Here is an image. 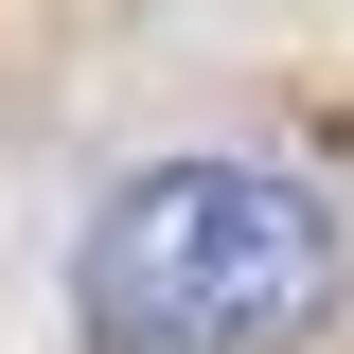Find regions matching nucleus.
Wrapping results in <instances>:
<instances>
[{"label": "nucleus", "instance_id": "obj_1", "mask_svg": "<svg viewBox=\"0 0 354 354\" xmlns=\"http://www.w3.org/2000/svg\"><path fill=\"white\" fill-rule=\"evenodd\" d=\"M337 283L354 248L283 160H142L71 248V301L106 354H301Z\"/></svg>", "mask_w": 354, "mask_h": 354}]
</instances>
